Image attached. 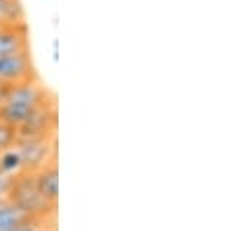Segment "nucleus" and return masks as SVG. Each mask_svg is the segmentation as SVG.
Listing matches in <instances>:
<instances>
[{"instance_id":"obj_1","label":"nucleus","mask_w":252,"mask_h":231,"mask_svg":"<svg viewBox=\"0 0 252 231\" xmlns=\"http://www.w3.org/2000/svg\"><path fill=\"white\" fill-rule=\"evenodd\" d=\"M47 88L41 86L37 78L10 84L6 102L0 106V121L16 129L41 102L47 100Z\"/></svg>"},{"instance_id":"obj_9","label":"nucleus","mask_w":252,"mask_h":231,"mask_svg":"<svg viewBox=\"0 0 252 231\" xmlns=\"http://www.w3.org/2000/svg\"><path fill=\"white\" fill-rule=\"evenodd\" d=\"M24 18L20 0H0V26H24Z\"/></svg>"},{"instance_id":"obj_10","label":"nucleus","mask_w":252,"mask_h":231,"mask_svg":"<svg viewBox=\"0 0 252 231\" xmlns=\"http://www.w3.org/2000/svg\"><path fill=\"white\" fill-rule=\"evenodd\" d=\"M0 171L6 176H10V178H16L18 174L26 173L24 165H22V159H20V153L16 149V143L10 149L0 153Z\"/></svg>"},{"instance_id":"obj_13","label":"nucleus","mask_w":252,"mask_h":231,"mask_svg":"<svg viewBox=\"0 0 252 231\" xmlns=\"http://www.w3.org/2000/svg\"><path fill=\"white\" fill-rule=\"evenodd\" d=\"M39 222H35V220H30V222H26V224H22V226H18L16 230L12 231H39Z\"/></svg>"},{"instance_id":"obj_2","label":"nucleus","mask_w":252,"mask_h":231,"mask_svg":"<svg viewBox=\"0 0 252 231\" xmlns=\"http://www.w3.org/2000/svg\"><path fill=\"white\" fill-rule=\"evenodd\" d=\"M8 202H12L16 208H20L28 218L35 220V222H43L47 220L49 214L55 212L57 206L49 204L39 190L35 188V180L33 173H22L12 180L10 192H8Z\"/></svg>"},{"instance_id":"obj_3","label":"nucleus","mask_w":252,"mask_h":231,"mask_svg":"<svg viewBox=\"0 0 252 231\" xmlns=\"http://www.w3.org/2000/svg\"><path fill=\"white\" fill-rule=\"evenodd\" d=\"M16 149L20 153L22 165L26 173H35L49 163H55L57 139L55 135L35 137V139H20L16 141Z\"/></svg>"},{"instance_id":"obj_14","label":"nucleus","mask_w":252,"mask_h":231,"mask_svg":"<svg viewBox=\"0 0 252 231\" xmlns=\"http://www.w3.org/2000/svg\"><path fill=\"white\" fill-rule=\"evenodd\" d=\"M8 88H10V84H4V82H0V106L6 102V96H8Z\"/></svg>"},{"instance_id":"obj_11","label":"nucleus","mask_w":252,"mask_h":231,"mask_svg":"<svg viewBox=\"0 0 252 231\" xmlns=\"http://www.w3.org/2000/svg\"><path fill=\"white\" fill-rule=\"evenodd\" d=\"M14 143H16V129L10 127L8 123L0 121V153L10 149Z\"/></svg>"},{"instance_id":"obj_5","label":"nucleus","mask_w":252,"mask_h":231,"mask_svg":"<svg viewBox=\"0 0 252 231\" xmlns=\"http://www.w3.org/2000/svg\"><path fill=\"white\" fill-rule=\"evenodd\" d=\"M33 78H37V77L33 71L30 51H20V53L0 57V82L18 84V82L33 80Z\"/></svg>"},{"instance_id":"obj_12","label":"nucleus","mask_w":252,"mask_h":231,"mask_svg":"<svg viewBox=\"0 0 252 231\" xmlns=\"http://www.w3.org/2000/svg\"><path fill=\"white\" fill-rule=\"evenodd\" d=\"M12 180H14V178H10V176H6V174H4V173H2V171H0V202L8 198V192H10V186H12Z\"/></svg>"},{"instance_id":"obj_8","label":"nucleus","mask_w":252,"mask_h":231,"mask_svg":"<svg viewBox=\"0 0 252 231\" xmlns=\"http://www.w3.org/2000/svg\"><path fill=\"white\" fill-rule=\"evenodd\" d=\"M32 218H28L20 208H16L12 202L2 200L0 202V231H12L18 226L30 222Z\"/></svg>"},{"instance_id":"obj_4","label":"nucleus","mask_w":252,"mask_h":231,"mask_svg":"<svg viewBox=\"0 0 252 231\" xmlns=\"http://www.w3.org/2000/svg\"><path fill=\"white\" fill-rule=\"evenodd\" d=\"M55 129H57V106L53 98L51 100L47 98L16 127V141L55 135Z\"/></svg>"},{"instance_id":"obj_7","label":"nucleus","mask_w":252,"mask_h":231,"mask_svg":"<svg viewBox=\"0 0 252 231\" xmlns=\"http://www.w3.org/2000/svg\"><path fill=\"white\" fill-rule=\"evenodd\" d=\"M35 180V188L39 190V194L53 206H57L59 200V173H57V165L49 163L43 169L33 173Z\"/></svg>"},{"instance_id":"obj_6","label":"nucleus","mask_w":252,"mask_h":231,"mask_svg":"<svg viewBox=\"0 0 252 231\" xmlns=\"http://www.w3.org/2000/svg\"><path fill=\"white\" fill-rule=\"evenodd\" d=\"M28 30L24 26H0V57L28 51Z\"/></svg>"}]
</instances>
